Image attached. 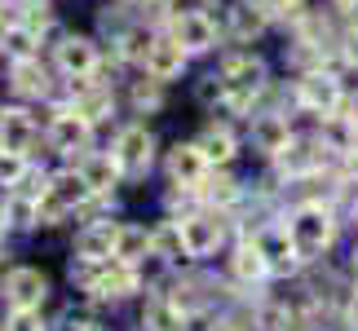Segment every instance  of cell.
<instances>
[{"label": "cell", "instance_id": "obj_47", "mask_svg": "<svg viewBox=\"0 0 358 331\" xmlns=\"http://www.w3.org/2000/svg\"><path fill=\"white\" fill-rule=\"evenodd\" d=\"M230 331H239V327H230Z\"/></svg>", "mask_w": 358, "mask_h": 331}, {"label": "cell", "instance_id": "obj_23", "mask_svg": "<svg viewBox=\"0 0 358 331\" xmlns=\"http://www.w3.org/2000/svg\"><path fill=\"white\" fill-rule=\"evenodd\" d=\"M40 27L31 18H18V13H9V18H0V58L5 62H22V58H40Z\"/></svg>", "mask_w": 358, "mask_h": 331}, {"label": "cell", "instance_id": "obj_42", "mask_svg": "<svg viewBox=\"0 0 358 331\" xmlns=\"http://www.w3.org/2000/svg\"><path fill=\"white\" fill-rule=\"evenodd\" d=\"M9 13H13V5H9V0H0V18H9Z\"/></svg>", "mask_w": 358, "mask_h": 331}, {"label": "cell", "instance_id": "obj_32", "mask_svg": "<svg viewBox=\"0 0 358 331\" xmlns=\"http://www.w3.org/2000/svg\"><path fill=\"white\" fill-rule=\"evenodd\" d=\"M31 172H36L31 155H22V150H5V146H0V190H18Z\"/></svg>", "mask_w": 358, "mask_h": 331}, {"label": "cell", "instance_id": "obj_5", "mask_svg": "<svg viewBox=\"0 0 358 331\" xmlns=\"http://www.w3.org/2000/svg\"><path fill=\"white\" fill-rule=\"evenodd\" d=\"M89 203H98V199L89 195V186H85L76 163H66V168L45 177V190H40V226H62L66 216H76Z\"/></svg>", "mask_w": 358, "mask_h": 331}, {"label": "cell", "instance_id": "obj_28", "mask_svg": "<svg viewBox=\"0 0 358 331\" xmlns=\"http://www.w3.org/2000/svg\"><path fill=\"white\" fill-rule=\"evenodd\" d=\"M150 40H155V31H150L146 22H129V27H115L111 31V45H115V62L124 66H142L146 62V49Z\"/></svg>", "mask_w": 358, "mask_h": 331}, {"label": "cell", "instance_id": "obj_16", "mask_svg": "<svg viewBox=\"0 0 358 331\" xmlns=\"http://www.w3.org/2000/svg\"><path fill=\"white\" fill-rule=\"evenodd\" d=\"M142 71L150 80H159V84H177V80H186V71H190V53L177 45L169 31H155V40H150V49H146Z\"/></svg>", "mask_w": 358, "mask_h": 331}, {"label": "cell", "instance_id": "obj_25", "mask_svg": "<svg viewBox=\"0 0 358 331\" xmlns=\"http://www.w3.org/2000/svg\"><path fill=\"white\" fill-rule=\"evenodd\" d=\"M195 142H199V150H203V155H208V163H213V168H230V163L239 159V150H243L239 133L230 128L226 119H208V124L199 128V137H195Z\"/></svg>", "mask_w": 358, "mask_h": 331}, {"label": "cell", "instance_id": "obj_10", "mask_svg": "<svg viewBox=\"0 0 358 331\" xmlns=\"http://www.w3.org/2000/svg\"><path fill=\"white\" fill-rule=\"evenodd\" d=\"M182 230V247L190 260H213L217 252H226V212L213 208H195L186 216H173Z\"/></svg>", "mask_w": 358, "mask_h": 331}, {"label": "cell", "instance_id": "obj_29", "mask_svg": "<svg viewBox=\"0 0 358 331\" xmlns=\"http://www.w3.org/2000/svg\"><path fill=\"white\" fill-rule=\"evenodd\" d=\"M243 195H248V190H243L226 168H213V177H208V182H203V190H199L203 208H213V212H230V208H239Z\"/></svg>", "mask_w": 358, "mask_h": 331}, {"label": "cell", "instance_id": "obj_45", "mask_svg": "<svg viewBox=\"0 0 358 331\" xmlns=\"http://www.w3.org/2000/svg\"><path fill=\"white\" fill-rule=\"evenodd\" d=\"M0 260H5V247H0Z\"/></svg>", "mask_w": 358, "mask_h": 331}, {"label": "cell", "instance_id": "obj_41", "mask_svg": "<svg viewBox=\"0 0 358 331\" xmlns=\"http://www.w3.org/2000/svg\"><path fill=\"white\" fill-rule=\"evenodd\" d=\"M350 270H354V279H358V243H354V252H350Z\"/></svg>", "mask_w": 358, "mask_h": 331}, {"label": "cell", "instance_id": "obj_46", "mask_svg": "<svg viewBox=\"0 0 358 331\" xmlns=\"http://www.w3.org/2000/svg\"><path fill=\"white\" fill-rule=\"evenodd\" d=\"M354 212H358V199H354Z\"/></svg>", "mask_w": 358, "mask_h": 331}, {"label": "cell", "instance_id": "obj_3", "mask_svg": "<svg viewBox=\"0 0 358 331\" xmlns=\"http://www.w3.org/2000/svg\"><path fill=\"white\" fill-rule=\"evenodd\" d=\"M287 230H292V239L301 247V256H306V265H314V260H323L327 252L336 247V234H341V216L332 203L323 199H301L292 203V208L283 212Z\"/></svg>", "mask_w": 358, "mask_h": 331}, {"label": "cell", "instance_id": "obj_9", "mask_svg": "<svg viewBox=\"0 0 358 331\" xmlns=\"http://www.w3.org/2000/svg\"><path fill=\"white\" fill-rule=\"evenodd\" d=\"M248 239L257 243V252L266 256V265L274 279H292V274H301V265H306V256H301V247L292 239V230H287V221H261V226H252V234Z\"/></svg>", "mask_w": 358, "mask_h": 331}, {"label": "cell", "instance_id": "obj_37", "mask_svg": "<svg viewBox=\"0 0 358 331\" xmlns=\"http://www.w3.org/2000/svg\"><path fill=\"white\" fill-rule=\"evenodd\" d=\"M345 323L358 331V287H354V292H350V305H345Z\"/></svg>", "mask_w": 358, "mask_h": 331}, {"label": "cell", "instance_id": "obj_13", "mask_svg": "<svg viewBox=\"0 0 358 331\" xmlns=\"http://www.w3.org/2000/svg\"><path fill=\"white\" fill-rule=\"evenodd\" d=\"M0 292H5L9 309H45L53 296V279L40 265H9Z\"/></svg>", "mask_w": 358, "mask_h": 331}, {"label": "cell", "instance_id": "obj_33", "mask_svg": "<svg viewBox=\"0 0 358 331\" xmlns=\"http://www.w3.org/2000/svg\"><path fill=\"white\" fill-rule=\"evenodd\" d=\"M155 252L169 260L173 270L182 265V260H190V256H186V247H182V230H177V221H173V216H164L159 226H155Z\"/></svg>", "mask_w": 358, "mask_h": 331}, {"label": "cell", "instance_id": "obj_6", "mask_svg": "<svg viewBox=\"0 0 358 331\" xmlns=\"http://www.w3.org/2000/svg\"><path fill=\"white\" fill-rule=\"evenodd\" d=\"M164 31H169L177 45H182L190 58H208V53L222 49V22L213 18L208 9H199V5H182V9H173L169 18H164Z\"/></svg>", "mask_w": 358, "mask_h": 331}, {"label": "cell", "instance_id": "obj_1", "mask_svg": "<svg viewBox=\"0 0 358 331\" xmlns=\"http://www.w3.org/2000/svg\"><path fill=\"white\" fill-rule=\"evenodd\" d=\"M217 75L226 80L222 110L226 115H239V119L252 115L257 102L266 98V89H270V62L261 58V53H252V45L222 53V58H217Z\"/></svg>", "mask_w": 358, "mask_h": 331}, {"label": "cell", "instance_id": "obj_35", "mask_svg": "<svg viewBox=\"0 0 358 331\" xmlns=\"http://www.w3.org/2000/svg\"><path fill=\"white\" fill-rule=\"evenodd\" d=\"M336 53H341V62H345L350 71H358V22H350L345 31H341V40H336Z\"/></svg>", "mask_w": 358, "mask_h": 331}, {"label": "cell", "instance_id": "obj_22", "mask_svg": "<svg viewBox=\"0 0 358 331\" xmlns=\"http://www.w3.org/2000/svg\"><path fill=\"white\" fill-rule=\"evenodd\" d=\"M190 318H195V309L177 292H155V296H146V305H142V327L146 331H186Z\"/></svg>", "mask_w": 358, "mask_h": 331}, {"label": "cell", "instance_id": "obj_15", "mask_svg": "<svg viewBox=\"0 0 358 331\" xmlns=\"http://www.w3.org/2000/svg\"><path fill=\"white\" fill-rule=\"evenodd\" d=\"M292 137H296L292 119L279 115V110H261V115L252 110V115H248V146H252L261 159H274L279 150H287Z\"/></svg>", "mask_w": 358, "mask_h": 331}, {"label": "cell", "instance_id": "obj_24", "mask_svg": "<svg viewBox=\"0 0 358 331\" xmlns=\"http://www.w3.org/2000/svg\"><path fill=\"white\" fill-rule=\"evenodd\" d=\"M115 230H120V221H85L71 239V256L76 260H111L115 256Z\"/></svg>", "mask_w": 358, "mask_h": 331}, {"label": "cell", "instance_id": "obj_31", "mask_svg": "<svg viewBox=\"0 0 358 331\" xmlns=\"http://www.w3.org/2000/svg\"><path fill=\"white\" fill-rule=\"evenodd\" d=\"M164 89H169V84H159V80H150L142 71V80H133V89H129L133 115H155V110H164Z\"/></svg>", "mask_w": 358, "mask_h": 331}, {"label": "cell", "instance_id": "obj_11", "mask_svg": "<svg viewBox=\"0 0 358 331\" xmlns=\"http://www.w3.org/2000/svg\"><path fill=\"white\" fill-rule=\"evenodd\" d=\"M49 53H53V71H58L66 84L102 75V45L93 36H85V31H66Z\"/></svg>", "mask_w": 358, "mask_h": 331}, {"label": "cell", "instance_id": "obj_44", "mask_svg": "<svg viewBox=\"0 0 358 331\" xmlns=\"http://www.w3.org/2000/svg\"><path fill=\"white\" fill-rule=\"evenodd\" d=\"M287 5H292V9H301V5H306V0H287Z\"/></svg>", "mask_w": 358, "mask_h": 331}, {"label": "cell", "instance_id": "obj_8", "mask_svg": "<svg viewBox=\"0 0 358 331\" xmlns=\"http://www.w3.org/2000/svg\"><path fill=\"white\" fill-rule=\"evenodd\" d=\"M93 133H98V128H93V124L80 115L76 106L58 102V106L49 110V124H45V146L58 159H71L76 163L85 150H93Z\"/></svg>", "mask_w": 358, "mask_h": 331}, {"label": "cell", "instance_id": "obj_17", "mask_svg": "<svg viewBox=\"0 0 358 331\" xmlns=\"http://www.w3.org/2000/svg\"><path fill=\"white\" fill-rule=\"evenodd\" d=\"M9 66V93L13 102H49L53 98V66H45L40 58H22V62H5Z\"/></svg>", "mask_w": 358, "mask_h": 331}, {"label": "cell", "instance_id": "obj_7", "mask_svg": "<svg viewBox=\"0 0 358 331\" xmlns=\"http://www.w3.org/2000/svg\"><path fill=\"white\" fill-rule=\"evenodd\" d=\"M292 98L296 106L306 110V115L314 119H327V115H341L345 110V84H341V75L336 71H327V66H310V71H301L296 75V89H292Z\"/></svg>", "mask_w": 358, "mask_h": 331}, {"label": "cell", "instance_id": "obj_36", "mask_svg": "<svg viewBox=\"0 0 358 331\" xmlns=\"http://www.w3.org/2000/svg\"><path fill=\"white\" fill-rule=\"evenodd\" d=\"M66 331H106L98 318H71V323H66Z\"/></svg>", "mask_w": 358, "mask_h": 331}, {"label": "cell", "instance_id": "obj_12", "mask_svg": "<svg viewBox=\"0 0 358 331\" xmlns=\"http://www.w3.org/2000/svg\"><path fill=\"white\" fill-rule=\"evenodd\" d=\"M164 177H169L173 190H203V182L213 177V163L208 155L199 150V142H173L164 150Z\"/></svg>", "mask_w": 358, "mask_h": 331}, {"label": "cell", "instance_id": "obj_40", "mask_svg": "<svg viewBox=\"0 0 358 331\" xmlns=\"http://www.w3.org/2000/svg\"><path fill=\"white\" fill-rule=\"evenodd\" d=\"M332 9H336V13H354L358 0H332Z\"/></svg>", "mask_w": 358, "mask_h": 331}, {"label": "cell", "instance_id": "obj_38", "mask_svg": "<svg viewBox=\"0 0 358 331\" xmlns=\"http://www.w3.org/2000/svg\"><path fill=\"white\" fill-rule=\"evenodd\" d=\"M345 115H350V119L358 124V89H354V93H350V98H345Z\"/></svg>", "mask_w": 358, "mask_h": 331}, {"label": "cell", "instance_id": "obj_39", "mask_svg": "<svg viewBox=\"0 0 358 331\" xmlns=\"http://www.w3.org/2000/svg\"><path fill=\"white\" fill-rule=\"evenodd\" d=\"M9 234V216H5V190H0V239Z\"/></svg>", "mask_w": 358, "mask_h": 331}, {"label": "cell", "instance_id": "obj_30", "mask_svg": "<svg viewBox=\"0 0 358 331\" xmlns=\"http://www.w3.org/2000/svg\"><path fill=\"white\" fill-rule=\"evenodd\" d=\"M252 327H261V331H296L301 327V314L287 305V300H257Z\"/></svg>", "mask_w": 358, "mask_h": 331}, {"label": "cell", "instance_id": "obj_26", "mask_svg": "<svg viewBox=\"0 0 358 331\" xmlns=\"http://www.w3.org/2000/svg\"><path fill=\"white\" fill-rule=\"evenodd\" d=\"M226 270H230V283H239V287H261V283H270V279H274L270 265H266V256L257 252V243H252V239H239L235 247H230Z\"/></svg>", "mask_w": 358, "mask_h": 331}, {"label": "cell", "instance_id": "obj_27", "mask_svg": "<svg viewBox=\"0 0 358 331\" xmlns=\"http://www.w3.org/2000/svg\"><path fill=\"white\" fill-rule=\"evenodd\" d=\"M150 252H155V226H142V221H120V230H115V256L129 260V265H142Z\"/></svg>", "mask_w": 358, "mask_h": 331}, {"label": "cell", "instance_id": "obj_34", "mask_svg": "<svg viewBox=\"0 0 358 331\" xmlns=\"http://www.w3.org/2000/svg\"><path fill=\"white\" fill-rule=\"evenodd\" d=\"M5 331H49L45 309H9Z\"/></svg>", "mask_w": 358, "mask_h": 331}, {"label": "cell", "instance_id": "obj_18", "mask_svg": "<svg viewBox=\"0 0 358 331\" xmlns=\"http://www.w3.org/2000/svg\"><path fill=\"white\" fill-rule=\"evenodd\" d=\"M40 137H45V133H40V119H36V110L27 102L0 106V146H5V150H22V155H31Z\"/></svg>", "mask_w": 358, "mask_h": 331}, {"label": "cell", "instance_id": "obj_4", "mask_svg": "<svg viewBox=\"0 0 358 331\" xmlns=\"http://www.w3.org/2000/svg\"><path fill=\"white\" fill-rule=\"evenodd\" d=\"M111 155L120 163L124 182H146L159 163V137L146 119H129V124H120L115 137H111Z\"/></svg>", "mask_w": 358, "mask_h": 331}, {"label": "cell", "instance_id": "obj_2", "mask_svg": "<svg viewBox=\"0 0 358 331\" xmlns=\"http://www.w3.org/2000/svg\"><path fill=\"white\" fill-rule=\"evenodd\" d=\"M66 279H71V287L85 300H93V305H111V300H129L142 292V270L129 265V260H76L71 256V265H66Z\"/></svg>", "mask_w": 358, "mask_h": 331}, {"label": "cell", "instance_id": "obj_43", "mask_svg": "<svg viewBox=\"0 0 358 331\" xmlns=\"http://www.w3.org/2000/svg\"><path fill=\"white\" fill-rule=\"evenodd\" d=\"M115 5H142V0H115Z\"/></svg>", "mask_w": 358, "mask_h": 331}, {"label": "cell", "instance_id": "obj_21", "mask_svg": "<svg viewBox=\"0 0 358 331\" xmlns=\"http://www.w3.org/2000/svg\"><path fill=\"white\" fill-rule=\"evenodd\" d=\"M270 27L274 22L261 13L257 0H230L226 13H222V31H226V40H235V45H252V40H261Z\"/></svg>", "mask_w": 358, "mask_h": 331}, {"label": "cell", "instance_id": "obj_19", "mask_svg": "<svg viewBox=\"0 0 358 331\" xmlns=\"http://www.w3.org/2000/svg\"><path fill=\"white\" fill-rule=\"evenodd\" d=\"M76 168H80V177H85V186H89L93 199H111L115 190L124 186V172H120V163L111 155V146H106V150H85V155L76 159Z\"/></svg>", "mask_w": 358, "mask_h": 331}, {"label": "cell", "instance_id": "obj_14", "mask_svg": "<svg viewBox=\"0 0 358 331\" xmlns=\"http://www.w3.org/2000/svg\"><path fill=\"white\" fill-rule=\"evenodd\" d=\"M327 159H332V150H327L319 137H292V146L279 150L270 163L279 168L283 182H310V177H319L327 168Z\"/></svg>", "mask_w": 358, "mask_h": 331}, {"label": "cell", "instance_id": "obj_20", "mask_svg": "<svg viewBox=\"0 0 358 331\" xmlns=\"http://www.w3.org/2000/svg\"><path fill=\"white\" fill-rule=\"evenodd\" d=\"M66 106H76L80 115H85L93 128H98V124L115 119V89L102 84L98 75H93V80H76L71 93H66Z\"/></svg>", "mask_w": 358, "mask_h": 331}]
</instances>
